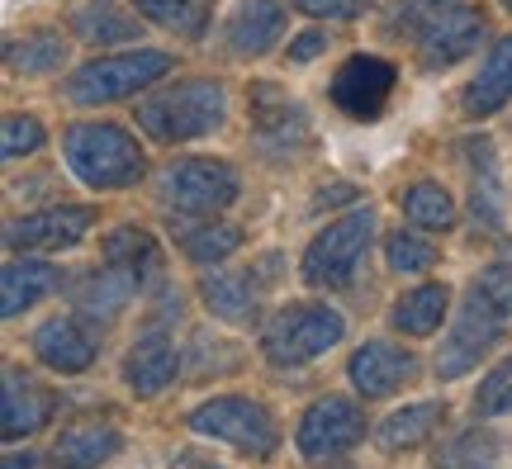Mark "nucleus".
Segmentation results:
<instances>
[{
  "label": "nucleus",
  "instance_id": "obj_1",
  "mask_svg": "<svg viewBox=\"0 0 512 469\" xmlns=\"http://www.w3.org/2000/svg\"><path fill=\"white\" fill-rule=\"evenodd\" d=\"M223 109H228V95L219 81H176L171 91L143 100L133 109V119L157 143H190L223 124Z\"/></svg>",
  "mask_w": 512,
  "mask_h": 469
},
{
  "label": "nucleus",
  "instance_id": "obj_2",
  "mask_svg": "<svg viewBox=\"0 0 512 469\" xmlns=\"http://www.w3.org/2000/svg\"><path fill=\"white\" fill-rule=\"evenodd\" d=\"M67 166L95 190H128L143 181V152L119 124H72L62 133Z\"/></svg>",
  "mask_w": 512,
  "mask_h": 469
},
{
  "label": "nucleus",
  "instance_id": "obj_3",
  "mask_svg": "<svg viewBox=\"0 0 512 469\" xmlns=\"http://www.w3.org/2000/svg\"><path fill=\"white\" fill-rule=\"evenodd\" d=\"M347 337V323L342 313L328 304H290L280 308L266 332H261V351L271 365H304V361H318L323 351Z\"/></svg>",
  "mask_w": 512,
  "mask_h": 469
},
{
  "label": "nucleus",
  "instance_id": "obj_4",
  "mask_svg": "<svg viewBox=\"0 0 512 469\" xmlns=\"http://www.w3.org/2000/svg\"><path fill=\"white\" fill-rule=\"evenodd\" d=\"M176 62L171 53H119V57H100V62H86L81 72L67 76V100L72 105H110V100H128V95L157 86Z\"/></svg>",
  "mask_w": 512,
  "mask_h": 469
},
{
  "label": "nucleus",
  "instance_id": "obj_5",
  "mask_svg": "<svg viewBox=\"0 0 512 469\" xmlns=\"http://www.w3.org/2000/svg\"><path fill=\"white\" fill-rule=\"evenodd\" d=\"M370 237H375V209H351L328 223L304 252V280L318 289H342L361 266Z\"/></svg>",
  "mask_w": 512,
  "mask_h": 469
},
{
  "label": "nucleus",
  "instance_id": "obj_6",
  "mask_svg": "<svg viewBox=\"0 0 512 469\" xmlns=\"http://www.w3.org/2000/svg\"><path fill=\"white\" fill-rule=\"evenodd\" d=\"M190 422V432L200 436H214V441H228V446H238L242 455H252V460H266L275 451V417L252 403V398H214V403H200L195 413L185 417Z\"/></svg>",
  "mask_w": 512,
  "mask_h": 469
},
{
  "label": "nucleus",
  "instance_id": "obj_7",
  "mask_svg": "<svg viewBox=\"0 0 512 469\" xmlns=\"http://www.w3.org/2000/svg\"><path fill=\"white\" fill-rule=\"evenodd\" d=\"M166 209L176 214H219L238 199V171L228 162H209V157H185L162 171L157 185Z\"/></svg>",
  "mask_w": 512,
  "mask_h": 469
},
{
  "label": "nucleus",
  "instance_id": "obj_8",
  "mask_svg": "<svg viewBox=\"0 0 512 469\" xmlns=\"http://www.w3.org/2000/svg\"><path fill=\"white\" fill-rule=\"evenodd\" d=\"M503 323H508V313H498V308L489 304L479 289H470V299H465V308H460L451 337H446V342H441V351H437V375L441 379L470 375V370H475V365L498 346Z\"/></svg>",
  "mask_w": 512,
  "mask_h": 469
},
{
  "label": "nucleus",
  "instance_id": "obj_9",
  "mask_svg": "<svg viewBox=\"0 0 512 469\" xmlns=\"http://www.w3.org/2000/svg\"><path fill=\"white\" fill-rule=\"evenodd\" d=\"M361 436H366V413H361L351 398L328 394L304 413L294 441H299V455H304L309 465H328L337 455H347Z\"/></svg>",
  "mask_w": 512,
  "mask_h": 469
},
{
  "label": "nucleus",
  "instance_id": "obj_10",
  "mask_svg": "<svg viewBox=\"0 0 512 469\" xmlns=\"http://www.w3.org/2000/svg\"><path fill=\"white\" fill-rule=\"evenodd\" d=\"M95 209L91 204H57V209H38L24 214L5 228V247L10 252H67L81 237L95 228Z\"/></svg>",
  "mask_w": 512,
  "mask_h": 469
},
{
  "label": "nucleus",
  "instance_id": "obj_11",
  "mask_svg": "<svg viewBox=\"0 0 512 469\" xmlns=\"http://www.w3.org/2000/svg\"><path fill=\"white\" fill-rule=\"evenodd\" d=\"M394 62H384V57H347L342 62V72L332 76V105L342 109L347 119H380L384 105H389V95H394Z\"/></svg>",
  "mask_w": 512,
  "mask_h": 469
},
{
  "label": "nucleus",
  "instance_id": "obj_12",
  "mask_svg": "<svg viewBox=\"0 0 512 469\" xmlns=\"http://www.w3.org/2000/svg\"><path fill=\"white\" fill-rule=\"evenodd\" d=\"M252 138L261 157H290L309 143V114L299 100L280 91V86H256L252 91Z\"/></svg>",
  "mask_w": 512,
  "mask_h": 469
},
{
  "label": "nucleus",
  "instance_id": "obj_13",
  "mask_svg": "<svg viewBox=\"0 0 512 469\" xmlns=\"http://www.w3.org/2000/svg\"><path fill=\"white\" fill-rule=\"evenodd\" d=\"M100 327L91 323V318H81V313H72V318H53V323H43L34 332V356L48 370H57V375H81V370H91L95 351H100V337H95Z\"/></svg>",
  "mask_w": 512,
  "mask_h": 469
},
{
  "label": "nucleus",
  "instance_id": "obj_14",
  "mask_svg": "<svg viewBox=\"0 0 512 469\" xmlns=\"http://www.w3.org/2000/svg\"><path fill=\"white\" fill-rule=\"evenodd\" d=\"M484 34H489L484 15L470 10V5H460V10L437 19V24L418 38V67L422 72H446V67H456V62H465V57L475 53L479 43H484Z\"/></svg>",
  "mask_w": 512,
  "mask_h": 469
},
{
  "label": "nucleus",
  "instance_id": "obj_15",
  "mask_svg": "<svg viewBox=\"0 0 512 469\" xmlns=\"http://www.w3.org/2000/svg\"><path fill=\"white\" fill-rule=\"evenodd\" d=\"M347 375H351V389L361 398H389L418 375V356L394 342H366L351 356Z\"/></svg>",
  "mask_w": 512,
  "mask_h": 469
},
{
  "label": "nucleus",
  "instance_id": "obj_16",
  "mask_svg": "<svg viewBox=\"0 0 512 469\" xmlns=\"http://www.w3.org/2000/svg\"><path fill=\"white\" fill-rule=\"evenodd\" d=\"M512 100V34H503L489 48V57L479 62V72L470 76V86L460 95V114L465 119H494L498 109H508Z\"/></svg>",
  "mask_w": 512,
  "mask_h": 469
},
{
  "label": "nucleus",
  "instance_id": "obj_17",
  "mask_svg": "<svg viewBox=\"0 0 512 469\" xmlns=\"http://www.w3.org/2000/svg\"><path fill=\"white\" fill-rule=\"evenodd\" d=\"M57 398L38 384L34 375H24V370H5V398H0V432L5 441H24V436H34L38 427H48V417H53Z\"/></svg>",
  "mask_w": 512,
  "mask_h": 469
},
{
  "label": "nucleus",
  "instance_id": "obj_18",
  "mask_svg": "<svg viewBox=\"0 0 512 469\" xmlns=\"http://www.w3.org/2000/svg\"><path fill=\"white\" fill-rule=\"evenodd\" d=\"M138 285H143V275H133V271H124V266H110V261H105L100 271H86L76 280V313L91 318L95 327L114 323V318L128 308V299L138 294Z\"/></svg>",
  "mask_w": 512,
  "mask_h": 469
},
{
  "label": "nucleus",
  "instance_id": "obj_19",
  "mask_svg": "<svg viewBox=\"0 0 512 469\" xmlns=\"http://www.w3.org/2000/svg\"><path fill=\"white\" fill-rule=\"evenodd\" d=\"M275 256H266V266H261V275H271ZM261 275L252 271H214L200 280V294L204 304H209V313L214 318H223V323H252L256 318V304H261Z\"/></svg>",
  "mask_w": 512,
  "mask_h": 469
},
{
  "label": "nucleus",
  "instance_id": "obj_20",
  "mask_svg": "<svg viewBox=\"0 0 512 469\" xmlns=\"http://www.w3.org/2000/svg\"><path fill=\"white\" fill-rule=\"evenodd\" d=\"M176 370H181V361H176V346H171V337H166L162 327L143 332L138 342L128 346V356H124V379H128V389H133L138 398L162 394L166 384L176 379Z\"/></svg>",
  "mask_w": 512,
  "mask_h": 469
},
{
  "label": "nucleus",
  "instance_id": "obj_21",
  "mask_svg": "<svg viewBox=\"0 0 512 469\" xmlns=\"http://www.w3.org/2000/svg\"><path fill=\"white\" fill-rule=\"evenodd\" d=\"M119 451H124L119 427L100 422V417H86V422L62 427V436H57V446H53V465L57 469H95Z\"/></svg>",
  "mask_w": 512,
  "mask_h": 469
},
{
  "label": "nucleus",
  "instance_id": "obj_22",
  "mask_svg": "<svg viewBox=\"0 0 512 469\" xmlns=\"http://www.w3.org/2000/svg\"><path fill=\"white\" fill-rule=\"evenodd\" d=\"M465 157H470V171H475V185H470V214H475L479 233H503V181H498V157L489 138H470Z\"/></svg>",
  "mask_w": 512,
  "mask_h": 469
},
{
  "label": "nucleus",
  "instance_id": "obj_23",
  "mask_svg": "<svg viewBox=\"0 0 512 469\" xmlns=\"http://www.w3.org/2000/svg\"><path fill=\"white\" fill-rule=\"evenodd\" d=\"M285 34V5L280 0H242L228 19V48L238 57H261Z\"/></svg>",
  "mask_w": 512,
  "mask_h": 469
},
{
  "label": "nucleus",
  "instance_id": "obj_24",
  "mask_svg": "<svg viewBox=\"0 0 512 469\" xmlns=\"http://www.w3.org/2000/svg\"><path fill=\"white\" fill-rule=\"evenodd\" d=\"M62 285V275H57V266H48V261H10L5 266V275H0V313L5 318H19L24 308H34L38 299H48L53 289Z\"/></svg>",
  "mask_w": 512,
  "mask_h": 469
},
{
  "label": "nucleus",
  "instance_id": "obj_25",
  "mask_svg": "<svg viewBox=\"0 0 512 469\" xmlns=\"http://www.w3.org/2000/svg\"><path fill=\"white\" fill-rule=\"evenodd\" d=\"M441 417H446V403H413V408H399V413H389L380 422V451H413L422 446L427 436L441 427Z\"/></svg>",
  "mask_w": 512,
  "mask_h": 469
},
{
  "label": "nucleus",
  "instance_id": "obj_26",
  "mask_svg": "<svg viewBox=\"0 0 512 469\" xmlns=\"http://www.w3.org/2000/svg\"><path fill=\"white\" fill-rule=\"evenodd\" d=\"M62 62H67V38L53 34V29H34V34L5 43V67H10L15 76L62 72Z\"/></svg>",
  "mask_w": 512,
  "mask_h": 469
},
{
  "label": "nucleus",
  "instance_id": "obj_27",
  "mask_svg": "<svg viewBox=\"0 0 512 469\" xmlns=\"http://www.w3.org/2000/svg\"><path fill=\"white\" fill-rule=\"evenodd\" d=\"M446 308H451V289L446 285H418L413 294H403L394 313H389V323L399 327L403 337H432L446 318Z\"/></svg>",
  "mask_w": 512,
  "mask_h": 469
},
{
  "label": "nucleus",
  "instance_id": "obj_28",
  "mask_svg": "<svg viewBox=\"0 0 512 469\" xmlns=\"http://www.w3.org/2000/svg\"><path fill=\"white\" fill-rule=\"evenodd\" d=\"M176 247L195 266H219L242 247V228L238 223H190V228L176 233Z\"/></svg>",
  "mask_w": 512,
  "mask_h": 469
},
{
  "label": "nucleus",
  "instance_id": "obj_29",
  "mask_svg": "<svg viewBox=\"0 0 512 469\" xmlns=\"http://www.w3.org/2000/svg\"><path fill=\"white\" fill-rule=\"evenodd\" d=\"M100 252H105L110 266H124V271H133V275L157 271V261H162L157 237L143 233V228H133V223H128V228H110L105 242H100Z\"/></svg>",
  "mask_w": 512,
  "mask_h": 469
},
{
  "label": "nucleus",
  "instance_id": "obj_30",
  "mask_svg": "<svg viewBox=\"0 0 512 469\" xmlns=\"http://www.w3.org/2000/svg\"><path fill=\"white\" fill-rule=\"evenodd\" d=\"M403 214H408V223H418L427 233H451L456 228V199L446 195V185L418 181L408 185V195H403Z\"/></svg>",
  "mask_w": 512,
  "mask_h": 469
},
{
  "label": "nucleus",
  "instance_id": "obj_31",
  "mask_svg": "<svg viewBox=\"0 0 512 469\" xmlns=\"http://www.w3.org/2000/svg\"><path fill=\"white\" fill-rule=\"evenodd\" d=\"M72 34L81 43H128V38L138 34V24L110 5H86V10H76L72 15Z\"/></svg>",
  "mask_w": 512,
  "mask_h": 469
},
{
  "label": "nucleus",
  "instance_id": "obj_32",
  "mask_svg": "<svg viewBox=\"0 0 512 469\" xmlns=\"http://www.w3.org/2000/svg\"><path fill=\"white\" fill-rule=\"evenodd\" d=\"M451 10H460V0H399L394 10H389V19H384V29H389V38H422L437 19H446Z\"/></svg>",
  "mask_w": 512,
  "mask_h": 469
},
{
  "label": "nucleus",
  "instance_id": "obj_33",
  "mask_svg": "<svg viewBox=\"0 0 512 469\" xmlns=\"http://www.w3.org/2000/svg\"><path fill=\"white\" fill-rule=\"evenodd\" d=\"M384 256H389V271H399V275H422V271L437 266V247L418 233H403V228L399 233H389Z\"/></svg>",
  "mask_w": 512,
  "mask_h": 469
},
{
  "label": "nucleus",
  "instance_id": "obj_34",
  "mask_svg": "<svg viewBox=\"0 0 512 469\" xmlns=\"http://www.w3.org/2000/svg\"><path fill=\"white\" fill-rule=\"evenodd\" d=\"M138 10L176 34H204V24H209L204 5H195V0H138Z\"/></svg>",
  "mask_w": 512,
  "mask_h": 469
},
{
  "label": "nucleus",
  "instance_id": "obj_35",
  "mask_svg": "<svg viewBox=\"0 0 512 469\" xmlns=\"http://www.w3.org/2000/svg\"><path fill=\"white\" fill-rule=\"evenodd\" d=\"M475 413L479 417H503V413H512V356L503 365H494L489 375L479 379Z\"/></svg>",
  "mask_w": 512,
  "mask_h": 469
},
{
  "label": "nucleus",
  "instance_id": "obj_36",
  "mask_svg": "<svg viewBox=\"0 0 512 469\" xmlns=\"http://www.w3.org/2000/svg\"><path fill=\"white\" fill-rule=\"evenodd\" d=\"M489 460H498V441L489 432H465L451 446V451H441L432 465L437 469H470V465H489Z\"/></svg>",
  "mask_w": 512,
  "mask_h": 469
},
{
  "label": "nucleus",
  "instance_id": "obj_37",
  "mask_svg": "<svg viewBox=\"0 0 512 469\" xmlns=\"http://www.w3.org/2000/svg\"><path fill=\"white\" fill-rule=\"evenodd\" d=\"M38 147H43V124L29 119V114H10V119H5V133H0V152L15 162V157H29Z\"/></svg>",
  "mask_w": 512,
  "mask_h": 469
},
{
  "label": "nucleus",
  "instance_id": "obj_38",
  "mask_svg": "<svg viewBox=\"0 0 512 469\" xmlns=\"http://www.w3.org/2000/svg\"><path fill=\"white\" fill-rule=\"evenodd\" d=\"M470 289H479L498 313H512V261H494V266H484Z\"/></svg>",
  "mask_w": 512,
  "mask_h": 469
},
{
  "label": "nucleus",
  "instance_id": "obj_39",
  "mask_svg": "<svg viewBox=\"0 0 512 469\" xmlns=\"http://www.w3.org/2000/svg\"><path fill=\"white\" fill-rule=\"evenodd\" d=\"M294 10H304L313 19H356L361 0H294Z\"/></svg>",
  "mask_w": 512,
  "mask_h": 469
},
{
  "label": "nucleus",
  "instance_id": "obj_40",
  "mask_svg": "<svg viewBox=\"0 0 512 469\" xmlns=\"http://www.w3.org/2000/svg\"><path fill=\"white\" fill-rule=\"evenodd\" d=\"M323 48H328V34H323V29H309V34H299L290 43V62H313Z\"/></svg>",
  "mask_w": 512,
  "mask_h": 469
},
{
  "label": "nucleus",
  "instance_id": "obj_41",
  "mask_svg": "<svg viewBox=\"0 0 512 469\" xmlns=\"http://www.w3.org/2000/svg\"><path fill=\"white\" fill-rule=\"evenodd\" d=\"M5 469H48V460L38 451H15V455H5Z\"/></svg>",
  "mask_w": 512,
  "mask_h": 469
},
{
  "label": "nucleus",
  "instance_id": "obj_42",
  "mask_svg": "<svg viewBox=\"0 0 512 469\" xmlns=\"http://www.w3.org/2000/svg\"><path fill=\"white\" fill-rule=\"evenodd\" d=\"M176 469H219L214 460H204V455H181V465Z\"/></svg>",
  "mask_w": 512,
  "mask_h": 469
},
{
  "label": "nucleus",
  "instance_id": "obj_43",
  "mask_svg": "<svg viewBox=\"0 0 512 469\" xmlns=\"http://www.w3.org/2000/svg\"><path fill=\"white\" fill-rule=\"evenodd\" d=\"M470 469H494V460H489V465H470Z\"/></svg>",
  "mask_w": 512,
  "mask_h": 469
},
{
  "label": "nucleus",
  "instance_id": "obj_44",
  "mask_svg": "<svg viewBox=\"0 0 512 469\" xmlns=\"http://www.w3.org/2000/svg\"><path fill=\"white\" fill-rule=\"evenodd\" d=\"M503 5H508V10H512V0H503Z\"/></svg>",
  "mask_w": 512,
  "mask_h": 469
},
{
  "label": "nucleus",
  "instance_id": "obj_45",
  "mask_svg": "<svg viewBox=\"0 0 512 469\" xmlns=\"http://www.w3.org/2000/svg\"><path fill=\"white\" fill-rule=\"evenodd\" d=\"M508 261H512V256H508Z\"/></svg>",
  "mask_w": 512,
  "mask_h": 469
}]
</instances>
